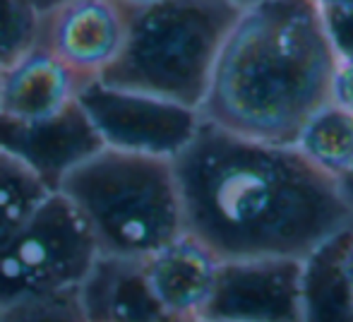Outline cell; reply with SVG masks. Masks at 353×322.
Segmentation results:
<instances>
[{
  "label": "cell",
  "instance_id": "obj_9",
  "mask_svg": "<svg viewBox=\"0 0 353 322\" xmlns=\"http://www.w3.org/2000/svg\"><path fill=\"white\" fill-rule=\"evenodd\" d=\"M147 289L163 315L176 322H197L216 281L219 257L183 231L178 239L142 257Z\"/></svg>",
  "mask_w": 353,
  "mask_h": 322
},
{
  "label": "cell",
  "instance_id": "obj_21",
  "mask_svg": "<svg viewBox=\"0 0 353 322\" xmlns=\"http://www.w3.org/2000/svg\"><path fill=\"white\" fill-rule=\"evenodd\" d=\"M317 8H327V5H353V0H312Z\"/></svg>",
  "mask_w": 353,
  "mask_h": 322
},
{
  "label": "cell",
  "instance_id": "obj_2",
  "mask_svg": "<svg viewBox=\"0 0 353 322\" xmlns=\"http://www.w3.org/2000/svg\"><path fill=\"white\" fill-rule=\"evenodd\" d=\"M334 68L312 0H260L228 29L197 111L236 135L293 145L307 118L330 101Z\"/></svg>",
  "mask_w": 353,
  "mask_h": 322
},
{
  "label": "cell",
  "instance_id": "obj_10",
  "mask_svg": "<svg viewBox=\"0 0 353 322\" xmlns=\"http://www.w3.org/2000/svg\"><path fill=\"white\" fill-rule=\"evenodd\" d=\"M82 80L37 43L0 68V121L43 123L77 103Z\"/></svg>",
  "mask_w": 353,
  "mask_h": 322
},
{
  "label": "cell",
  "instance_id": "obj_14",
  "mask_svg": "<svg viewBox=\"0 0 353 322\" xmlns=\"http://www.w3.org/2000/svg\"><path fill=\"white\" fill-rule=\"evenodd\" d=\"M293 145L307 161L336 181L353 163V116L327 101L307 118Z\"/></svg>",
  "mask_w": 353,
  "mask_h": 322
},
{
  "label": "cell",
  "instance_id": "obj_12",
  "mask_svg": "<svg viewBox=\"0 0 353 322\" xmlns=\"http://www.w3.org/2000/svg\"><path fill=\"white\" fill-rule=\"evenodd\" d=\"M87 322H171L147 289L142 262L101 255L79 284Z\"/></svg>",
  "mask_w": 353,
  "mask_h": 322
},
{
  "label": "cell",
  "instance_id": "obj_13",
  "mask_svg": "<svg viewBox=\"0 0 353 322\" xmlns=\"http://www.w3.org/2000/svg\"><path fill=\"white\" fill-rule=\"evenodd\" d=\"M349 226L303 257V322H353V281L344 262Z\"/></svg>",
  "mask_w": 353,
  "mask_h": 322
},
{
  "label": "cell",
  "instance_id": "obj_24",
  "mask_svg": "<svg viewBox=\"0 0 353 322\" xmlns=\"http://www.w3.org/2000/svg\"><path fill=\"white\" fill-rule=\"evenodd\" d=\"M228 3H233L236 8H248V5H252V3H260V0H228Z\"/></svg>",
  "mask_w": 353,
  "mask_h": 322
},
{
  "label": "cell",
  "instance_id": "obj_5",
  "mask_svg": "<svg viewBox=\"0 0 353 322\" xmlns=\"http://www.w3.org/2000/svg\"><path fill=\"white\" fill-rule=\"evenodd\" d=\"M99 257L87 224L58 190L0 248V308L79 289Z\"/></svg>",
  "mask_w": 353,
  "mask_h": 322
},
{
  "label": "cell",
  "instance_id": "obj_15",
  "mask_svg": "<svg viewBox=\"0 0 353 322\" xmlns=\"http://www.w3.org/2000/svg\"><path fill=\"white\" fill-rule=\"evenodd\" d=\"M53 188L37 171L0 152V248L5 245Z\"/></svg>",
  "mask_w": 353,
  "mask_h": 322
},
{
  "label": "cell",
  "instance_id": "obj_6",
  "mask_svg": "<svg viewBox=\"0 0 353 322\" xmlns=\"http://www.w3.org/2000/svg\"><path fill=\"white\" fill-rule=\"evenodd\" d=\"M77 103L101 145L118 150L173 157L200 125V111L168 99L118 89L99 80L82 82Z\"/></svg>",
  "mask_w": 353,
  "mask_h": 322
},
{
  "label": "cell",
  "instance_id": "obj_17",
  "mask_svg": "<svg viewBox=\"0 0 353 322\" xmlns=\"http://www.w3.org/2000/svg\"><path fill=\"white\" fill-rule=\"evenodd\" d=\"M0 322H87L79 291L39 296L0 308Z\"/></svg>",
  "mask_w": 353,
  "mask_h": 322
},
{
  "label": "cell",
  "instance_id": "obj_8",
  "mask_svg": "<svg viewBox=\"0 0 353 322\" xmlns=\"http://www.w3.org/2000/svg\"><path fill=\"white\" fill-rule=\"evenodd\" d=\"M132 10L125 0H61L41 12L39 43L82 82L99 80L123 51Z\"/></svg>",
  "mask_w": 353,
  "mask_h": 322
},
{
  "label": "cell",
  "instance_id": "obj_26",
  "mask_svg": "<svg viewBox=\"0 0 353 322\" xmlns=\"http://www.w3.org/2000/svg\"><path fill=\"white\" fill-rule=\"evenodd\" d=\"M171 322H176V320H171Z\"/></svg>",
  "mask_w": 353,
  "mask_h": 322
},
{
  "label": "cell",
  "instance_id": "obj_1",
  "mask_svg": "<svg viewBox=\"0 0 353 322\" xmlns=\"http://www.w3.org/2000/svg\"><path fill=\"white\" fill-rule=\"evenodd\" d=\"M185 234L219 260L305 257L353 221L332 176L296 145L202 121L171 159Z\"/></svg>",
  "mask_w": 353,
  "mask_h": 322
},
{
  "label": "cell",
  "instance_id": "obj_20",
  "mask_svg": "<svg viewBox=\"0 0 353 322\" xmlns=\"http://www.w3.org/2000/svg\"><path fill=\"white\" fill-rule=\"evenodd\" d=\"M336 185H339L341 197H344L346 205H349L351 212H353V163H351L349 168H346L344 173H341L339 178H336Z\"/></svg>",
  "mask_w": 353,
  "mask_h": 322
},
{
  "label": "cell",
  "instance_id": "obj_22",
  "mask_svg": "<svg viewBox=\"0 0 353 322\" xmlns=\"http://www.w3.org/2000/svg\"><path fill=\"white\" fill-rule=\"evenodd\" d=\"M34 3H37V8L43 12V10L53 8V5H56V3H61V0H34Z\"/></svg>",
  "mask_w": 353,
  "mask_h": 322
},
{
  "label": "cell",
  "instance_id": "obj_11",
  "mask_svg": "<svg viewBox=\"0 0 353 322\" xmlns=\"http://www.w3.org/2000/svg\"><path fill=\"white\" fill-rule=\"evenodd\" d=\"M99 147L101 140L79 103L43 123L0 121V152L27 163L53 190L68 168Z\"/></svg>",
  "mask_w": 353,
  "mask_h": 322
},
{
  "label": "cell",
  "instance_id": "obj_23",
  "mask_svg": "<svg viewBox=\"0 0 353 322\" xmlns=\"http://www.w3.org/2000/svg\"><path fill=\"white\" fill-rule=\"evenodd\" d=\"M128 5H130V8H144V5H149V3H154V0H125Z\"/></svg>",
  "mask_w": 353,
  "mask_h": 322
},
{
  "label": "cell",
  "instance_id": "obj_18",
  "mask_svg": "<svg viewBox=\"0 0 353 322\" xmlns=\"http://www.w3.org/2000/svg\"><path fill=\"white\" fill-rule=\"evenodd\" d=\"M320 14L336 61H353V5H327Z\"/></svg>",
  "mask_w": 353,
  "mask_h": 322
},
{
  "label": "cell",
  "instance_id": "obj_25",
  "mask_svg": "<svg viewBox=\"0 0 353 322\" xmlns=\"http://www.w3.org/2000/svg\"><path fill=\"white\" fill-rule=\"evenodd\" d=\"M197 322H210V320H197Z\"/></svg>",
  "mask_w": 353,
  "mask_h": 322
},
{
  "label": "cell",
  "instance_id": "obj_7",
  "mask_svg": "<svg viewBox=\"0 0 353 322\" xmlns=\"http://www.w3.org/2000/svg\"><path fill=\"white\" fill-rule=\"evenodd\" d=\"M200 320L303 322V257L219 260Z\"/></svg>",
  "mask_w": 353,
  "mask_h": 322
},
{
  "label": "cell",
  "instance_id": "obj_3",
  "mask_svg": "<svg viewBox=\"0 0 353 322\" xmlns=\"http://www.w3.org/2000/svg\"><path fill=\"white\" fill-rule=\"evenodd\" d=\"M56 190L79 212L101 255L142 260L185 231L168 157L101 145Z\"/></svg>",
  "mask_w": 353,
  "mask_h": 322
},
{
  "label": "cell",
  "instance_id": "obj_19",
  "mask_svg": "<svg viewBox=\"0 0 353 322\" xmlns=\"http://www.w3.org/2000/svg\"><path fill=\"white\" fill-rule=\"evenodd\" d=\"M330 103L353 116V61H336L330 84Z\"/></svg>",
  "mask_w": 353,
  "mask_h": 322
},
{
  "label": "cell",
  "instance_id": "obj_16",
  "mask_svg": "<svg viewBox=\"0 0 353 322\" xmlns=\"http://www.w3.org/2000/svg\"><path fill=\"white\" fill-rule=\"evenodd\" d=\"M41 10L34 0H0V68L39 43Z\"/></svg>",
  "mask_w": 353,
  "mask_h": 322
},
{
  "label": "cell",
  "instance_id": "obj_4",
  "mask_svg": "<svg viewBox=\"0 0 353 322\" xmlns=\"http://www.w3.org/2000/svg\"><path fill=\"white\" fill-rule=\"evenodd\" d=\"M238 12L228 0H154L132 10L123 51L99 82L200 108Z\"/></svg>",
  "mask_w": 353,
  "mask_h": 322
}]
</instances>
